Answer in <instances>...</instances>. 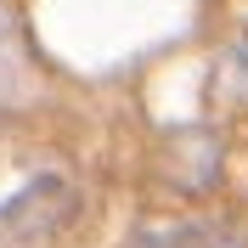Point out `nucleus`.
<instances>
[{
	"label": "nucleus",
	"instance_id": "1",
	"mask_svg": "<svg viewBox=\"0 0 248 248\" xmlns=\"http://www.w3.org/2000/svg\"><path fill=\"white\" fill-rule=\"evenodd\" d=\"M130 248H243V237L226 232V226L186 220V226H158V232H141Z\"/></svg>",
	"mask_w": 248,
	"mask_h": 248
}]
</instances>
